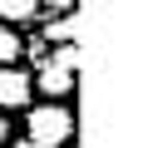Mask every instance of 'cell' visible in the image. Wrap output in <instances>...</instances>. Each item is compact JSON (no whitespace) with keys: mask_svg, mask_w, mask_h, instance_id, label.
Here are the masks:
<instances>
[{"mask_svg":"<svg viewBox=\"0 0 143 148\" xmlns=\"http://www.w3.org/2000/svg\"><path fill=\"white\" fill-rule=\"evenodd\" d=\"M69 133H74L69 109H59V104H40V109L30 114V138H25V143H35V148H59V143H69Z\"/></svg>","mask_w":143,"mask_h":148,"instance_id":"6da1fadb","label":"cell"},{"mask_svg":"<svg viewBox=\"0 0 143 148\" xmlns=\"http://www.w3.org/2000/svg\"><path fill=\"white\" fill-rule=\"evenodd\" d=\"M30 74H20L15 64H0V109H25L30 104Z\"/></svg>","mask_w":143,"mask_h":148,"instance_id":"7a4b0ae2","label":"cell"},{"mask_svg":"<svg viewBox=\"0 0 143 148\" xmlns=\"http://www.w3.org/2000/svg\"><path fill=\"white\" fill-rule=\"evenodd\" d=\"M30 84H40L44 94H69V89H74V74H64L59 64H44V69L35 74V79H30Z\"/></svg>","mask_w":143,"mask_h":148,"instance_id":"3957f363","label":"cell"},{"mask_svg":"<svg viewBox=\"0 0 143 148\" xmlns=\"http://www.w3.org/2000/svg\"><path fill=\"white\" fill-rule=\"evenodd\" d=\"M35 10H40V0H0V20H10V25L15 20H30Z\"/></svg>","mask_w":143,"mask_h":148,"instance_id":"277c9868","label":"cell"},{"mask_svg":"<svg viewBox=\"0 0 143 148\" xmlns=\"http://www.w3.org/2000/svg\"><path fill=\"white\" fill-rule=\"evenodd\" d=\"M49 64H59L64 74H74V69H79V49H74V45H59V54H54Z\"/></svg>","mask_w":143,"mask_h":148,"instance_id":"5b68a950","label":"cell"},{"mask_svg":"<svg viewBox=\"0 0 143 148\" xmlns=\"http://www.w3.org/2000/svg\"><path fill=\"white\" fill-rule=\"evenodd\" d=\"M15 54H20V40L10 30H0V64H15Z\"/></svg>","mask_w":143,"mask_h":148,"instance_id":"8992f818","label":"cell"},{"mask_svg":"<svg viewBox=\"0 0 143 148\" xmlns=\"http://www.w3.org/2000/svg\"><path fill=\"white\" fill-rule=\"evenodd\" d=\"M0 148H5V119H0Z\"/></svg>","mask_w":143,"mask_h":148,"instance_id":"52a82bcc","label":"cell"},{"mask_svg":"<svg viewBox=\"0 0 143 148\" xmlns=\"http://www.w3.org/2000/svg\"><path fill=\"white\" fill-rule=\"evenodd\" d=\"M15 148H35V143H15Z\"/></svg>","mask_w":143,"mask_h":148,"instance_id":"ba28073f","label":"cell"}]
</instances>
